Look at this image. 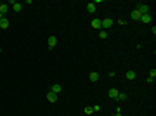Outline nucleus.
Returning a JSON list of instances; mask_svg holds the SVG:
<instances>
[{
  "mask_svg": "<svg viewBox=\"0 0 156 116\" xmlns=\"http://www.w3.org/2000/svg\"><path fill=\"white\" fill-rule=\"evenodd\" d=\"M113 26V19L107 18V19H101V29H107Z\"/></svg>",
  "mask_w": 156,
  "mask_h": 116,
  "instance_id": "obj_1",
  "label": "nucleus"
},
{
  "mask_svg": "<svg viewBox=\"0 0 156 116\" xmlns=\"http://www.w3.org/2000/svg\"><path fill=\"white\" fill-rule=\"evenodd\" d=\"M137 10H139L141 14H151V9H149V5H146V4H141V5L137 7Z\"/></svg>",
  "mask_w": 156,
  "mask_h": 116,
  "instance_id": "obj_2",
  "label": "nucleus"
},
{
  "mask_svg": "<svg viewBox=\"0 0 156 116\" xmlns=\"http://www.w3.org/2000/svg\"><path fill=\"white\" fill-rule=\"evenodd\" d=\"M130 18H132L134 21H141V18H142V14H141V12H139L137 9H134V10H132V14H130Z\"/></svg>",
  "mask_w": 156,
  "mask_h": 116,
  "instance_id": "obj_3",
  "label": "nucleus"
},
{
  "mask_svg": "<svg viewBox=\"0 0 156 116\" xmlns=\"http://www.w3.org/2000/svg\"><path fill=\"white\" fill-rule=\"evenodd\" d=\"M7 12H9V4H0V14L5 18Z\"/></svg>",
  "mask_w": 156,
  "mask_h": 116,
  "instance_id": "obj_4",
  "label": "nucleus"
},
{
  "mask_svg": "<svg viewBox=\"0 0 156 116\" xmlns=\"http://www.w3.org/2000/svg\"><path fill=\"white\" fill-rule=\"evenodd\" d=\"M47 43H49V48H54L56 45H57V38H56V37H49Z\"/></svg>",
  "mask_w": 156,
  "mask_h": 116,
  "instance_id": "obj_5",
  "label": "nucleus"
},
{
  "mask_svg": "<svg viewBox=\"0 0 156 116\" xmlns=\"http://www.w3.org/2000/svg\"><path fill=\"white\" fill-rule=\"evenodd\" d=\"M9 5H12V9L16 12H21V9H23V4H19V2H10Z\"/></svg>",
  "mask_w": 156,
  "mask_h": 116,
  "instance_id": "obj_6",
  "label": "nucleus"
},
{
  "mask_svg": "<svg viewBox=\"0 0 156 116\" xmlns=\"http://www.w3.org/2000/svg\"><path fill=\"white\" fill-rule=\"evenodd\" d=\"M47 101H49V102H57V94L49 92V94H47Z\"/></svg>",
  "mask_w": 156,
  "mask_h": 116,
  "instance_id": "obj_7",
  "label": "nucleus"
},
{
  "mask_svg": "<svg viewBox=\"0 0 156 116\" xmlns=\"http://www.w3.org/2000/svg\"><path fill=\"white\" fill-rule=\"evenodd\" d=\"M118 94H120V92H118V88H109V92H107V95L111 97V99H116Z\"/></svg>",
  "mask_w": 156,
  "mask_h": 116,
  "instance_id": "obj_8",
  "label": "nucleus"
},
{
  "mask_svg": "<svg viewBox=\"0 0 156 116\" xmlns=\"http://www.w3.org/2000/svg\"><path fill=\"white\" fill-rule=\"evenodd\" d=\"M0 28H2V29H7V28H9V19L2 18V19H0Z\"/></svg>",
  "mask_w": 156,
  "mask_h": 116,
  "instance_id": "obj_9",
  "label": "nucleus"
},
{
  "mask_svg": "<svg viewBox=\"0 0 156 116\" xmlns=\"http://www.w3.org/2000/svg\"><path fill=\"white\" fill-rule=\"evenodd\" d=\"M88 78H90V81H94V83H96V81L99 80V75H97V71H92V73L88 75Z\"/></svg>",
  "mask_w": 156,
  "mask_h": 116,
  "instance_id": "obj_10",
  "label": "nucleus"
},
{
  "mask_svg": "<svg viewBox=\"0 0 156 116\" xmlns=\"http://www.w3.org/2000/svg\"><path fill=\"white\" fill-rule=\"evenodd\" d=\"M151 19H153V16H151V14H142V18H141L142 23H151Z\"/></svg>",
  "mask_w": 156,
  "mask_h": 116,
  "instance_id": "obj_11",
  "label": "nucleus"
},
{
  "mask_svg": "<svg viewBox=\"0 0 156 116\" xmlns=\"http://www.w3.org/2000/svg\"><path fill=\"white\" fill-rule=\"evenodd\" d=\"M61 90H63V87H61V85H57V83H56V85H52V87H50V92H54V94H59V92H61Z\"/></svg>",
  "mask_w": 156,
  "mask_h": 116,
  "instance_id": "obj_12",
  "label": "nucleus"
},
{
  "mask_svg": "<svg viewBox=\"0 0 156 116\" xmlns=\"http://www.w3.org/2000/svg\"><path fill=\"white\" fill-rule=\"evenodd\" d=\"M87 10L90 12V14L96 12V4H94V2H88V4H87Z\"/></svg>",
  "mask_w": 156,
  "mask_h": 116,
  "instance_id": "obj_13",
  "label": "nucleus"
},
{
  "mask_svg": "<svg viewBox=\"0 0 156 116\" xmlns=\"http://www.w3.org/2000/svg\"><path fill=\"white\" fill-rule=\"evenodd\" d=\"M92 28L101 29V19H92Z\"/></svg>",
  "mask_w": 156,
  "mask_h": 116,
  "instance_id": "obj_14",
  "label": "nucleus"
},
{
  "mask_svg": "<svg viewBox=\"0 0 156 116\" xmlns=\"http://www.w3.org/2000/svg\"><path fill=\"white\" fill-rule=\"evenodd\" d=\"M127 78L128 80H134L135 78V71H127Z\"/></svg>",
  "mask_w": 156,
  "mask_h": 116,
  "instance_id": "obj_15",
  "label": "nucleus"
},
{
  "mask_svg": "<svg viewBox=\"0 0 156 116\" xmlns=\"http://www.w3.org/2000/svg\"><path fill=\"white\" fill-rule=\"evenodd\" d=\"M99 37H101V38H106L107 31H106V29H99Z\"/></svg>",
  "mask_w": 156,
  "mask_h": 116,
  "instance_id": "obj_16",
  "label": "nucleus"
},
{
  "mask_svg": "<svg viewBox=\"0 0 156 116\" xmlns=\"http://www.w3.org/2000/svg\"><path fill=\"white\" fill-rule=\"evenodd\" d=\"M116 99H118V101H125V99H127V94H118Z\"/></svg>",
  "mask_w": 156,
  "mask_h": 116,
  "instance_id": "obj_17",
  "label": "nucleus"
},
{
  "mask_svg": "<svg viewBox=\"0 0 156 116\" xmlns=\"http://www.w3.org/2000/svg\"><path fill=\"white\" fill-rule=\"evenodd\" d=\"M92 113H94V109H92L90 106H88V107H85V114H92Z\"/></svg>",
  "mask_w": 156,
  "mask_h": 116,
  "instance_id": "obj_18",
  "label": "nucleus"
},
{
  "mask_svg": "<svg viewBox=\"0 0 156 116\" xmlns=\"http://www.w3.org/2000/svg\"><path fill=\"white\" fill-rule=\"evenodd\" d=\"M149 76L153 78V80H154L156 78V69H151V73H149Z\"/></svg>",
  "mask_w": 156,
  "mask_h": 116,
  "instance_id": "obj_19",
  "label": "nucleus"
},
{
  "mask_svg": "<svg viewBox=\"0 0 156 116\" xmlns=\"http://www.w3.org/2000/svg\"><path fill=\"white\" fill-rule=\"evenodd\" d=\"M92 109H94V113H99V111H101V106H99V104H97V106H94V107H92Z\"/></svg>",
  "mask_w": 156,
  "mask_h": 116,
  "instance_id": "obj_20",
  "label": "nucleus"
},
{
  "mask_svg": "<svg viewBox=\"0 0 156 116\" xmlns=\"http://www.w3.org/2000/svg\"><path fill=\"white\" fill-rule=\"evenodd\" d=\"M116 116H121V109H116Z\"/></svg>",
  "mask_w": 156,
  "mask_h": 116,
  "instance_id": "obj_21",
  "label": "nucleus"
},
{
  "mask_svg": "<svg viewBox=\"0 0 156 116\" xmlns=\"http://www.w3.org/2000/svg\"><path fill=\"white\" fill-rule=\"evenodd\" d=\"M2 18H4V16H2V14H0V19H2Z\"/></svg>",
  "mask_w": 156,
  "mask_h": 116,
  "instance_id": "obj_22",
  "label": "nucleus"
},
{
  "mask_svg": "<svg viewBox=\"0 0 156 116\" xmlns=\"http://www.w3.org/2000/svg\"><path fill=\"white\" fill-rule=\"evenodd\" d=\"M0 54H2V48H0Z\"/></svg>",
  "mask_w": 156,
  "mask_h": 116,
  "instance_id": "obj_23",
  "label": "nucleus"
}]
</instances>
